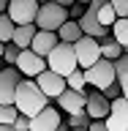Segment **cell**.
<instances>
[{"label": "cell", "instance_id": "1", "mask_svg": "<svg viewBox=\"0 0 128 131\" xmlns=\"http://www.w3.org/2000/svg\"><path fill=\"white\" fill-rule=\"evenodd\" d=\"M14 104H16V109H19L22 115L36 117L41 109H46V106H49V96L38 88V82L22 79V82H19V88H16V101H14Z\"/></svg>", "mask_w": 128, "mask_h": 131}, {"label": "cell", "instance_id": "2", "mask_svg": "<svg viewBox=\"0 0 128 131\" xmlns=\"http://www.w3.org/2000/svg\"><path fill=\"white\" fill-rule=\"evenodd\" d=\"M46 66H49V71H55L60 74V77H71L76 68H79V60H76V49H74V44H57L52 52H49L46 57Z\"/></svg>", "mask_w": 128, "mask_h": 131}, {"label": "cell", "instance_id": "3", "mask_svg": "<svg viewBox=\"0 0 128 131\" xmlns=\"http://www.w3.org/2000/svg\"><path fill=\"white\" fill-rule=\"evenodd\" d=\"M68 19H71V11L63 8L60 3H55V0H49V3H41L38 16H36V25H38V30H52V33H57Z\"/></svg>", "mask_w": 128, "mask_h": 131}, {"label": "cell", "instance_id": "4", "mask_svg": "<svg viewBox=\"0 0 128 131\" xmlns=\"http://www.w3.org/2000/svg\"><path fill=\"white\" fill-rule=\"evenodd\" d=\"M85 74H87V85L96 88V90H106V88H112L114 82H117L114 60H106V57H101L96 66H90Z\"/></svg>", "mask_w": 128, "mask_h": 131}, {"label": "cell", "instance_id": "5", "mask_svg": "<svg viewBox=\"0 0 128 131\" xmlns=\"http://www.w3.org/2000/svg\"><path fill=\"white\" fill-rule=\"evenodd\" d=\"M74 49H76L79 68H85V71L104 57V55H101V38H93V36H82V38L74 44Z\"/></svg>", "mask_w": 128, "mask_h": 131}, {"label": "cell", "instance_id": "6", "mask_svg": "<svg viewBox=\"0 0 128 131\" xmlns=\"http://www.w3.org/2000/svg\"><path fill=\"white\" fill-rule=\"evenodd\" d=\"M41 3L38 0H11L8 3L6 14L14 19L16 25H36V16H38Z\"/></svg>", "mask_w": 128, "mask_h": 131}, {"label": "cell", "instance_id": "7", "mask_svg": "<svg viewBox=\"0 0 128 131\" xmlns=\"http://www.w3.org/2000/svg\"><path fill=\"white\" fill-rule=\"evenodd\" d=\"M22 82V71L16 66H8L0 74V104H14L16 101V88Z\"/></svg>", "mask_w": 128, "mask_h": 131}, {"label": "cell", "instance_id": "8", "mask_svg": "<svg viewBox=\"0 0 128 131\" xmlns=\"http://www.w3.org/2000/svg\"><path fill=\"white\" fill-rule=\"evenodd\" d=\"M87 90H65L63 96L57 98V109H63L65 115H82L87 109Z\"/></svg>", "mask_w": 128, "mask_h": 131}, {"label": "cell", "instance_id": "9", "mask_svg": "<svg viewBox=\"0 0 128 131\" xmlns=\"http://www.w3.org/2000/svg\"><path fill=\"white\" fill-rule=\"evenodd\" d=\"M16 68L22 71V77H38V74H44L49 68L46 66V57L36 55L33 49H22V55H19V60H16Z\"/></svg>", "mask_w": 128, "mask_h": 131}, {"label": "cell", "instance_id": "10", "mask_svg": "<svg viewBox=\"0 0 128 131\" xmlns=\"http://www.w3.org/2000/svg\"><path fill=\"white\" fill-rule=\"evenodd\" d=\"M36 82H38V88L44 90L49 98H60L65 90H68V79L60 77V74H55V71H49V68H46L44 74H38Z\"/></svg>", "mask_w": 128, "mask_h": 131}, {"label": "cell", "instance_id": "11", "mask_svg": "<svg viewBox=\"0 0 128 131\" xmlns=\"http://www.w3.org/2000/svg\"><path fill=\"white\" fill-rule=\"evenodd\" d=\"M85 112L93 117V120H106L109 115H112V101L101 93V90H96V93H90L87 98V109Z\"/></svg>", "mask_w": 128, "mask_h": 131}, {"label": "cell", "instance_id": "12", "mask_svg": "<svg viewBox=\"0 0 128 131\" xmlns=\"http://www.w3.org/2000/svg\"><path fill=\"white\" fill-rule=\"evenodd\" d=\"M60 126H63V123H60V109L46 106V109H41V112L33 117L30 131H57Z\"/></svg>", "mask_w": 128, "mask_h": 131}, {"label": "cell", "instance_id": "13", "mask_svg": "<svg viewBox=\"0 0 128 131\" xmlns=\"http://www.w3.org/2000/svg\"><path fill=\"white\" fill-rule=\"evenodd\" d=\"M79 25H82V30H85V36H93V38H109L106 33H109V27H104V25L98 22V14H96V8L93 6H87V11H85V16L79 19Z\"/></svg>", "mask_w": 128, "mask_h": 131}, {"label": "cell", "instance_id": "14", "mask_svg": "<svg viewBox=\"0 0 128 131\" xmlns=\"http://www.w3.org/2000/svg\"><path fill=\"white\" fill-rule=\"evenodd\" d=\"M60 44V36L57 33H52V30H38L36 33V38H33V52L36 55H41V57H49V52Z\"/></svg>", "mask_w": 128, "mask_h": 131}, {"label": "cell", "instance_id": "15", "mask_svg": "<svg viewBox=\"0 0 128 131\" xmlns=\"http://www.w3.org/2000/svg\"><path fill=\"white\" fill-rule=\"evenodd\" d=\"M38 33V25H16V33H14V44L19 49H30L33 47V38Z\"/></svg>", "mask_w": 128, "mask_h": 131}, {"label": "cell", "instance_id": "16", "mask_svg": "<svg viewBox=\"0 0 128 131\" xmlns=\"http://www.w3.org/2000/svg\"><path fill=\"white\" fill-rule=\"evenodd\" d=\"M57 36H60V41H63V44H76V41L85 36V30H82V25L76 22V19H68V22L57 30Z\"/></svg>", "mask_w": 128, "mask_h": 131}, {"label": "cell", "instance_id": "17", "mask_svg": "<svg viewBox=\"0 0 128 131\" xmlns=\"http://www.w3.org/2000/svg\"><path fill=\"white\" fill-rule=\"evenodd\" d=\"M101 55H104L106 60H117V57L125 55V49H123V44H117L114 38H104L101 41Z\"/></svg>", "mask_w": 128, "mask_h": 131}, {"label": "cell", "instance_id": "18", "mask_svg": "<svg viewBox=\"0 0 128 131\" xmlns=\"http://www.w3.org/2000/svg\"><path fill=\"white\" fill-rule=\"evenodd\" d=\"M112 38L117 44H123V49H128V16H120L112 25Z\"/></svg>", "mask_w": 128, "mask_h": 131}, {"label": "cell", "instance_id": "19", "mask_svg": "<svg viewBox=\"0 0 128 131\" xmlns=\"http://www.w3.org/2000/svg\"><path fill=\"white\" fill-rule=\"evenodd\" d=\"M96 8V6H93ZM96 14H98V22L104 25V27H112L120 16H117V11H114V6L112 3H106V6H101V8H96Z\"/></svg>", "mask_w": 128, "mask_h": 131}, {"label": "cell", "instance_id": "20", "mask_svg": "<svg viewBox=\"0 0 128 131\" xmlns=\"http://www.w3.org/2000/svg\"><path fill=\"white\" fill-rule=\"evenodd\" d=\"M14 33H16V22L8 14H0V41L11 44L14 41Z\"/></svg>", "mask_w": 128, "mask_h": 131}, {"label": "cell", "instance_id": "21", "mask_svg": "<svg viewBox=\"0 0 128 131\" xmlns=\"http://www.w3.org/2000/svg\"><path fill=\"white\" fill-rule=\"evenodd\" d=\"M16 117H19L16 104H0V123H3V126H14Z\"/></svg>", "mask_w": 128, "mask_h": 131}, {"label": "cell", "instance_id": "22", "mask_svg": "<svg viewBox=\"0 0 128 131\" xmlns=\"http://www.w3.org/2000/svg\"><path fill=\"white\" fill-rule=\"evenodd\" d=\"M85 88H87V74H85V68H76L68 77V90H85Z\"/></svg>", "mask_w": 128, "mask_h": 131}, {"label": "cell", "instance_id": "23", "mask_svg": "<svg viewBox=\"0 0 128 131\" xmlns=\"http://www.w3.org/2000/svg\"><path fill=\"white\" fill-rule=\"evenodd\" d=\"M106 126H109V131H128V115L112 112L109 117H106Z\"/></svg>", "mask_w": 128, "mask_h": 131}, {"label": "cell", "instance_id": "24", "mask_svg": "<svg viewBox=\"0 0 128 131\" xmlns=\"http://www.w3.org/2000/svg\"><path fill=\"white\" fill-rule=\"evenodd\" d=\"M68 128H90L93 126V117H90L87 112H82V115H68V123H65Z\"/></svg>", "mask_w": 128, "mask_h": 131}, {"label": "cell", "instance_id": "25", "mask_svg": "<svg viewBox=\"0 0 128 131\" xmlns=\"http://www.w3.org/2000/svg\"><path fill=\"white\" fill-rule=\"evenodd\" d=\"M114 68H117V82H120L123 88H128V52L114 60Z\"/></svg>", "mask_w": 128, "mask_h": 131}, {"label": "cell", "instance_id": "26", "mask_svg": "<svg viewBox=\"0 0 128 131\" xmlns=\"http://www.w3.org/2000/svg\"><path fill=\"white\" fill-rule=\"evenodd\" d=\"M19 55H22V49L16 47L14 41H11V44H6V55H3V60H6L8 66H16V60H19Z\"/></svg>", "mask_w": 128, "mask_h": 131}, {"label": "cell", "instance_id": "27", "mask_svg": "<svg viewBox=\"0 0 128 131\" xmlns=\"http://www.w3.org/2000/svg\"><path fill=\"white\" fill-rule=\"evenodd\" d=\"M30 126H33V117L19 112V117H16V123H14V128H16V131H30Z\"/></svg>", "mask_w": 128, "mask_h": 131}, {"label": "cell", "instance_id": "28", "mask_svg": "<svg viewBox=\"0 0 128 131\" xmlns=\"http://www.w3.org/2000/svg\"><path fill=\"white\" fill-rule=\"evenodd\" d=\"M101 93H104V96L109 98V101H114V98H120V96H123V85H120V82H114L112 88H106V90H101Z\"/></svg>", "mask_w": 128, "mask_h": 131}, {"label": "cell", "instance_id": "29", "mask_svg": "<svg viewBox=\"0 0 128 131\" xmlns=\"http://www.w3.org/2000/svg\"><path fill=\"white\" fill-rule=\"evenodd\" d=\"M114 11H117V16H128V0H112Z\"/></svg>", "mask_w": 128, "mask_h": 131}, {"label": "cell", "instance_id": "30", "mask_svg": "<svg viewBox=\"0 0 128 131\" xmlns=\"http://www.w3.org/2000/svg\"><path fill=\"white\" fill-rule=\"evenodd\" d=\"M90 131H109V126H106V120H93Z\"/></svg>", "mask_w": 128, "mask_h": 131}, {"label": "cell", "instance_id": "31", "mask_svg": "<svg viewBox=\"0 0 128 131\" xmlns=\"http://www.w3.org/2000/svg\"><path fill=\"white\" fill-rule=\"evenodd\" d=\"M55 3H60L63 8H71V6H76V0H55Z\"/></svg>", "mask_w": 128, "mask_h": 131}, {"label": "cell", "instance_id": "32", "mask_svg": "<svg viewBox=\"0 0 128 131\" xmlns=\"http://www.w3.org/2000/svg\"><path fill=\"white\" fill-rule=\"evenodd\" d=\"M106 3H112V0H93L90 6H96V8H101V6H106Z\"/></svg>", "mask_w": 128, "mask_h": 131}, {"label": "cell", "instance_id": "33", "mask_svg": "<svg viewBox=\"0 0 128 131\" xmlns=\"http://www.w3.org/2000/svg\"><path fill=\"white\" fill-rule=\"evenodd\" d=\"M8 3H11V0H0V14H6V11H8Z\"/></svg>", "mask_w": 128, "mask_h": 131}, {"label": "cell", "instance_id": "34", "mask_svg": "<svg viewBox=\"0 0 128 131\" xmlns=\"http://www.w3.org/2000/svg\"><path fill=\"white\" fill-rule=\"evenodd\" d=\"M6 68H8V63H6V60H3V57H0V74L6 71Z\"/></svg>", "mask_w": 128, "mask_h": 131}, {"label": "cell", "instance_id": "35", "mask_svg": "<svg viewBox=\"0 0 128 131\" xmlns=\"http://www.w3.org/2000/svg\"><path fill=\"white\" fill-rule=\"evenodd\" d=\"M0 131H16L14 126H3V123H0Z\"/></svg>", "mask_w": 128, "mask_h": 131}, {"label": "cell", "instance_id": "36", "mask_svg": "<svg viewBox=\"0 0 128 131\" xmlns=\"http://www.w3.org/2000/svg\"><path fill=\"white\" fill-rule=\"evenodd\" d=\"M6 55V41H0V57Z\"/></svg>", "mask_w": 128, "mask_h": 131}, {"label": "cell", "instance_id": "37", "mask_svg": "<svg viewBox=\"0 0 128 131\" xmlns=\"http://www.w3.org/2000/svg\"><path fill=\"white\" fill-rule=\"evenodd\" d=\"M76 3H79V6H90V3H93V0H76Z\"/></svg>", "mask_w": 128, "mask_h": 131}, {"label": "cell", "instance_id": "38", "mask_svg": "<svg viewBox=\"0 0 128 131\" xmlns=\"http://www.w3.org/2000/svg\"><path fill=\"white\" fill-rule=\"evenodd\" d=\"M57 131H71V128H68V126H60V128H57Z\"/></svg>", "mask_w": 128, "mask_h": 131}, {"label": "cell", "instance_id": "39", "mask_svg": "<svg viewBox=\"0 0 128 131\" xmlns=\"http://www.w3.org/2000/svg\"><path fill=\"white\" fill-rule=\"evenodd\" d=\"M123 98H128V88H123Z\"/></svg>", "mask_w": 128, "mask_h": 131}, {"label": "cell", "instance_id": "40", "mask_svg": "<svg viewBox=\"0 0 128 131\" xmlns=\"http://www.w3.org/2000/svg\"><path fill=\"white\" fill-rule=\"evenodd\" d=\"M71 131H90V128H71Z\"/></svg>", "mask_w": 128, "mask_h": 131}, {"label": "cell", "instance_id": "41", "mask_svg": "<svg viewBox=\"0 0 128 131\" xmlns=\"http://www.w3.org/2000/svg\"><path fill=\"white\" fill-rule=\"evenodd\" d=\"M38 3H49V0H38Z\"/></svg>", "mask_w": 128, "mask_h": 131}, {"label": "cell", "instance_id": "42", "mask_svg": "<svg viewBox=\"0 0 128 131\" xmlns=\"http://www.w3.org/2000/svg\"><path fill=\"white\" fill-rule=\"evenodd\" d=\"M125 52H128V49H125Z\"/></svg>", "mask_w": 128, "mask_h": 131}]
</instances>
